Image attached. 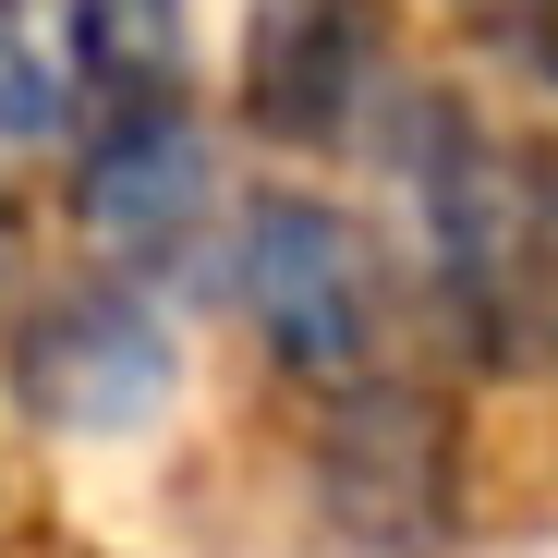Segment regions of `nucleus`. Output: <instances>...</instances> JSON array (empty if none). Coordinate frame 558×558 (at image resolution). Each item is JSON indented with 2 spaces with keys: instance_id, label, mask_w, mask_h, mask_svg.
Segmentation results:
<instances>
[{
  "instance_id": "nucleus-1",
  "label": "nucleus",
  "mask_w": 558,
  "mask_h": 558,
  "mask_svg": "<svg viewBox=\"0 0 558 558\" xmlns=\"http://www.w3.org/2000/svg\"><path fill=\"white\" fill-rule=\"evenodd\" d=\"M195 279H207L219 328L255 352V377L292 401H328L352 377H389V364L437 352L401 231L364 195H340L328 170H255Z\"/></svg>"
},
{
  "instance_id": "nucleus-2",
  "label": "nucleus",
  "mask_w": 558,
  "mask_h": 558,
  "mask_svg": "<svg viewBox=\"0 0 558 558\" xmlns=\"http://www.w3.org/2000/svg\"><path fill=\"white\" fill-rule=\"evenodd\" d=\"M474 377L437 352L389 364V377H352L328 401H292V474L328 546L352 558H461L474 534Z\"/></svg>"
},
{
  "instance_id": "nucleus-3",
  "label": "nucleus",
  "mask_w": 558,
  "mask_h": 558,
  "mask_svg": "<svg viewBox=\"0 0 558 558\" xmlns=\"http://www.w3.org/2000/svg\"><path fill=\"white\" fill-rule=\"evenodd\" d=\"M231 110H207V85H146V98H85L61 146V219L98 267L170 279L207 267L231 219Z\"/></svg>"
},
{
  "instance_id": "nucleus-4",
  "label": "nucleus",
  "mask_w": 558,
  "mask_h": 558,
  "mask_svg": "<svg viewBox=\"0 0 558 558\" xmlns=\"http://www.w3.org/2000/svg\"><path fill=\"white\" fill-rule=\"evenodd\" d=\"M0 377H13L25 425L122 449V437L182 413V377H195V364H182V328L158 304V279L73 255L61 279H37V292L0 316Z\"/></svg>"
},
{
  "instance_id": "nucleus-5",
  "label": "nucleus",
  "mask_w": 558,
  "mask_h": 558,
  "mask_svg": "<svg viewBox=\"0 0 558 558\" xmlns=\"http://www.w3.org/2000/svg\"><path fill=\"white\" fill-rule=\"evenodd\" d=\"M401 0H243L231 25V134L279 170L364 158L401 85Z\"/></svg>"
},
{
  "instance_id": "nucleus-6",
  "label": "nucleus",
  "mask_w": 558,
  "mask_h": 558,
  "mask_svg": "<svg viewBox=\"0 0 558 558\" xmlns=\"http://www.w3.org/2000/svg\"><path fill=\"white\" fill-rule=\"evenodd\" d=\"M437 364H461L474 389L558 401V122H510V182L474 267L425 292Z\"/></svg>"
},
{
  "instance_id": "nucleus-7",
  "label": "nucleus",
  "mask_w": 558,
  "mask_h": 558,
  "mask_svg": "<svg viewBox=\"0 0 558 558\" xmlns=\"http://www.w3.org/2000/svg\"><path fill=\"white\" fill-rule=\"evenodd\" d=\"M73 49L61 25H37L25 0H0V170H25V158H61L73 146Z\"/></svg>"
},
{
  "instance_id": "nucleus-8",
  "label": "nucleus",
  "mask_w": 558,
  "mask_h": 558,
  "mask_svg": "<svg viewBox=\"0 0 558 558\" xmlns=\"http://www.w3.org/2000/svg\"><path fill=\"white\" fill-rule=\"evenodd\" d=\"M449 37L474 49L534 122H558V0H449Z\"/></svg>"
}]
</instances>
